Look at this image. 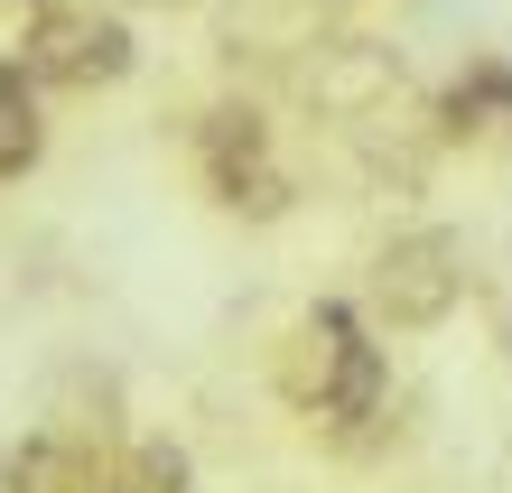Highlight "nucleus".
Instances as JSON below:
<instances>
[{"instance_id": "obj_1", "label": "nucleus", "mask_w": 512, "mask_h": 493, "mask_svg": "<svg viewBox=\"0 0 512 493\" xmlns=\"http://www.w3.org/2000/svg\"><path fill=\"white\" fill-rule=\"evenodd\" d=\"M270 391L289 400V419L336 456H373L391 438V354L382 326L354 298H317L308 317L270 354Z\"/></svg>"}, {"instance_id": "obj_2", "label": "nucleus", "mask_w": 512, "mask_h": 493, "mask_svg": "<svg viewBox=\"0 0 512 493\" xmlns=\"http://www.w3.org/2000/svg\"><path fill=\"white\" fill-rule=\"evenodd\" d=\"M19 66L38 75L47 94H94V84H122L131 75V28L112 19V10H94V0H38Z\"/></svg>"}, {"instance_id": "obj_3", "label": "nucleus", "mask_w": 512, "mask_h": 493, "mask_svg": "<svg viewBox=\"0 0 512 493\" xmlns=\"http://www.w3.org/2000/svg\"><path fill=\"white\" fill-rule=\"evenodd\" d=\"M364 298H373V326H401V335L438 326L447 307L466 298V261H457V242H447V233H401V242H382Z\"/></svg>"}, {"instance_id": "obj_4", "label": "nucleus", "mask_w": 512, "mask_h": 493, "mask_svg": "<svg viewBox=\"0 0 512 493\" xmlns=\"http://www.w3.org/2000/svg\"><path fill=\"white\" fill-rule=\"evenodd\" d=\"M196 168H205V196L233 205V214H280L289 205V168L270 159L261 112H205L196 121Z\"/></svg>"}, {"instance_id": "obj_5", "label": "nucleus", "mask_w": 512, "mask_h": 493, "mask_svg": "<svg viewBox=\"0 0 512 493\" xmlns=\"http://www.w3.org/2000/svg\"><path fill=\"white\" fill-rule=\"evenodd\" d=\"M0 493H122L112 484V466L84 438H19L10 456H0Z\"/></svg>"}, {"instance_id": "obj_6", "label": "nucleus", "mask_w": 512, "mask_h": 493, "mask_svg": "<svg viewBox=\"0 0 512 493\" xmlns=\"http://www.w3.org/2000/svg\"><path fill=\"white\" fill-rule=\"evenodd\" d=\"M438 121H447V140H503L512 149V66L503 56H475V66L447 84Z\"/></svg>"}, {"instance_id": "obj_7", "label": "nucleus", "mask_w": 512, "mask_h": 493, "mask_svg": "<svg viewBox=\"0 0 512 493\" xmlns=\"http://www.w3.org/2000/svg\"><path fill=\"white\" fill-rule=\"evenodd\" d=\"M38 149H47V84L10 56L0 66V177H28Z\"/></svg>"}]
</instances>
